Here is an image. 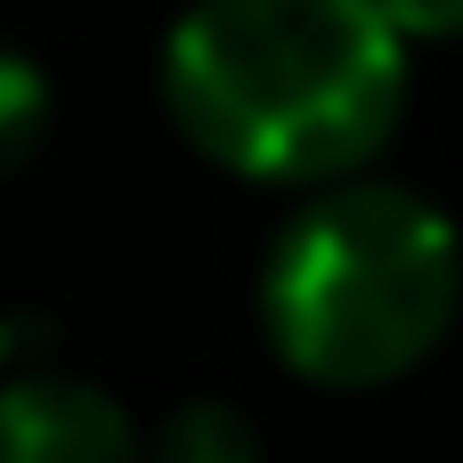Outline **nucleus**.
Masks as SVG:
<instances>
[{
    "label": "nucleus",
    "instance_id": "obj_1",
    "mask_svg": "<svg viewBox=\"0 0 463 463\" xmlns=\"http://www.w3.org/2000/svg\"><path fill=\"white\" fill-rule=\"evenodd\" d=\"M163 106L236 179L342 187L399 130L407 41L374 0H195L163 41Z\"/></svg>",
    "mask_w": 463,
    "mask_h": 463
},
{
    "label": "nucleus",
    "instance_id": "obj_2",
    "mask_svg": "<svg viewBox=\"0 0 463 463\" xmlns=\"http://www.w3.org/2000/svg\"><path fill=\"white\" fill-rule=\"evenodd\" d=\"M463 309L448 212L399 179L317 187L260 260V334L317 391H383L415 374Z\"/></svg>",
    "mask_w": 463,
    "mask_h": 463
},
{
    "label": "nucleus",
    "instance_id": "obj_3",
    "mask_svg": "<svg viewBox=\"0 0 463 463\" xmlns=\"http://www.w3.org/2000/svg\"><path fill=\"white\" fill-rule=\"evenodd\" d=\"M0 463H146V431L90 374H8L0 383Z\"/></svg>",
    "mask_w": 463,
    "mask_h": 463
},
{
    "label": "nucleus",
    "instance_id": "obj_4",
    "mask_svg": "<svg viewBox=\"0 0 463 463\" xmlns=\"http://www.w3.org/2000/svg\"><path fill=\"white\" fill-rule=\"evenodd\" d=\"M146 463H260V423L228 399H187L155 423Z\"/></svg>",
    "mask_w": 463,
    "mask_h": 463
},
{
    "label": "nucleus",
    "instance_id": "obj_5",
    "mask_svg": "<svg viewBox=\"0 0 463 463\" xmlns=\"http://www.w3.org/2000/svg\"><path fill=\"white\" fill-rule=\"evenodd\" d=\"M49 130V73L0 41V171H16Z\"/></svg>",
    "mask_w": 463,
    "mask_h": 463
},
{
    "label": "nucleus",
    "instance_id": "obj_6",
    "mask_svg": "<svg viewBox=\"0 0 463 463\" xmlns=\"http://www.w3.org/2000/svg\"><path fill=\"white\" fill-rule=\"evenodd\" d=\"M374 8L399 41H456L463 33V0H374Z\"/></svg>",
    "mask_w": 463,
    "mask_h": 463
},
{
    "label": "nucleus",
    "instance_id": "obj_7",
    "mask_svg": "<svg viewBox=\"0 0 463 463\" xmlns=\"http://www.w3.org/2000/svg\"><path fill=\"white\" fill-rule=\"evenodd\" d=\"M0 383H8V326H0Z\"/></svg>",
    "mask_w": 463,
    "mask_h": 463
}]
</instances>
